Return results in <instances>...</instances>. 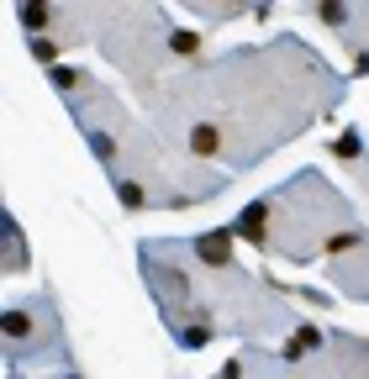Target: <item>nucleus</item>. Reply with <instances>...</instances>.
Instances as JSON below:
<instances>
[{"label": "nucleus", "instance_id": "f257e3e1", "mask_svg": "<svg viewBox=\"0 0 369 379\" xmlns=\"http://www.w3.org/2000/svg\"><path fill=\"white\" fill-rule=\"evenodd\" d=\"M211 148H216V132L201 127V132H195V153H211Z\"/></svg>", "mask_w": 369, "mask_h": 379}, {"label": "nucleus", "instance_id": "f03ea898", "mask_svg": "<svg viewBox=\"0 0 369 379\" xmlns=\"http://www.w3.org/2000/svg\"><path fill=\"white\" fill-rule=\"evenodd\" d=\"M259 216H264V211H248V216L238 222V232H243V237H259Z\"/></svg>", "mask_w": 369, "mask_h": 379}, {"label": "nucleus", "instance_id": "7ed1b4c3", "mask_svg": "<svg viewBox=\"0 0 369 379\" xmlns=\"http://www.w3.org/2000/svg\"><path fill=\"white\" fill-rule=\"evenodd\" d=\"M22 22H27V26H43V22H48V11H43V6H27Z\"/></svg>", "mask_w": 369, "mask_h": 379}]
</instances>
